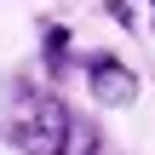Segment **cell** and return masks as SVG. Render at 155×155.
I'll use <instances>...</instances> for the list:
<instances>
[{
    "label": "cell",
    "mask_w": 155,
    "mask_h": 155,
    "mask_svg": "<svg viewBox=\"0 0 155 155\" xmlns=\"http://www.w3.org/2000/svg\"><path fill=\"white\" fill-rule=\"evenodd\" d=\"M0 132L17 155H92L98 150V132L86 121H75L58 92L23 86V81L0 86Z\"/></svg>",
    "instance_id": "1"
},
{
    "label": "cell",
    "mask_w": 155,
    "mask_h": 155,
    "mask_svg": "<svg viewBox=\"0 0 155 155\" xmlns=\"http://www.w3.org/2000/svg\"><path fill=\"white\" fill-rule=\"evenodd\" d=\"M86 81H92V98L109 104V109H121V104L138 98V75H132L121 58H109V52H92V58H86Z\"/></svg>",
    "instance_id": "2"
},
{
    "label": "cell",
    "mask_w": 155,
    "mask_h": 155,
    "mask_svg": "<svg viewBox=\"0 0 155 155\" xmlns=\"http://www.w3.org/2000/svg\"><path fill=\"white\" fill-rule=\"evenodd\" d=\"M63 63H69V29L63 23H46V69L63 75Z\"/></svg>",
    "instance_id": "3"
}]
</instances>
